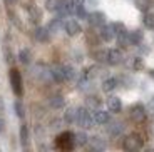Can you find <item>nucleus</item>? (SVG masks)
Masks as SVG:
<instances>
[{
    "mask_svg": "<svg viewBox=\"0 0 154 152\" xmlns=\"http://www.w3.org/2000/svg\"><path fill=\"white\" fill-rule=\"evenodd\" d=\"M143 145V141L139 139L137 135H129L126 137V141H124V149L126 150H136Z\"/></svg>",
    "mask_w": 154,
    "mask_h": 152,
    "instance_id": "f03ea898",
    "label": "nucleus"
},
{
    "mask_svg": "<svg viewBox=\"0 0 154 152\" xmlns=\"http://www.w3.org/2000/svg\"><path fill=\"white\" fill-rule=\"evenodd\" d=\"M149 109H151V110H152V112H154V97H152V99L149 100Z\"/></svg>",
    "mask_w": 154,
    "mask_h": 152,
    "instance_id": "2eb2a0df",
    "label": "nucleus"
},
{
    "mask_svg": "<svg viewBox=\"0 0 154 152\" xmlns=\"http://www.w3.org/2000/svg\"><path fill=\"white\" fill-rule=\"evenodd\" d=\"M102 35H104V38H106V40H111V38H112V34H111V30H107V29L104 30V34H102Z\"/></svg>",
    "mask_w": 154,
    "mask_h": 152,
    "instance_id": "ddd939ff",
    "label": "nucleus"
},
{
    "mask_svg": "<svg viewBox=\"0 0 154 152\" xmlns=\"http://www.w3.org/2000/svg\"><path fill=\"white\" fill-rule=\"evenodd\" d=\"M109 60H111L112 64H117V62L121 60V52H117V50H111V52H109Z\"/></svg>",
    "mask_w": 154,
    "mask_h": 152,
    "instance_id": "0eeeda50",
    "label": "nucleus"
},
{
    "mask_svg": "<svg viewBox=\"0 0 154 152\" xmlns=\"http://www.w3.org/2000/svg\"><path fill=\"white\" fill-rule=\"evenodd\" d=\"M12 84H14V90H15V94L17 95H20L22 94V82H20V77H19V70H12Z\"/></svg>",
    "mask_w": 154,
    "mask_h": 152,
    "instance_id": "7ed1b4c3",
    "label": "nucleus"
},
{
    "mask_svg": "<svg viewBox=\"0 0 154 152\" xmlns=\"http://www.w3.org/2000/svg\"><path fill=\"white\" fill-rule=\"evenodd\" d=\"M121 100L117 99V97H111V99H109V109L112 110V112H119L121 110Z\"/></svg>",
    "mask_w": 154,
    "mask_h": 152,
    "instance_id": "39448f33",
    "label": "nucleus"
},
{
    "mask_svg": "<svg viewBox=\"0 0 154 152\" xmlns=\"http://www.w3.org/2000/svg\"><path fill=\"white\" fill-rule=\"evenodd\" d=\"M96 120L99 122V124H106V122L109 120V114L107 112H102V110H99L96 114Z\"/></svg>",
    "mask_w": 154,
    "mask_h": 152,
    "instance_id": "423d86ee",
    "label": "nucleus"
},
{
    "mask_svg": "<svg viewBox=\"0 0 154 152\" xmlns=\"http://www.w3.org/2000/svg\"><path fill=\"white\" fill-rule=\"evenodd\" d=\"M149 5H151V0H137V7L141 10H147Z\"/></svg>",
    "mask_w": 154,
    "mask_h": 152,
    "instance_id": "1a4fd4ad",
    "label": "nucleus"
},
{
    "mask_svg": "<svg viewBox=\"0 0 154 152\" xmlns=\"http://www.w3.org/2000/svg\"><path fill=\"white\" fill-rule=\"evenodd\" d=\"M144 25L149 27V29H154V15H146L144 17Z\"/></svg>",
    "mask_w": 154,
    "mask_h": 152,
    "instance_id": "6e6552de",
    "label": "nucleus"
},
{
    "mask_svg": "<svg viewBox=\"0 0 154 152\" xmlns=\"http://www.w3.org/2000/svg\"><path fill=\"white\" fill-rule=\"evenodd\" d=\"M67 29H69V34H72V35L77 34V32L81 30V29H79V25H77L75 22H70L69 25H67Z\"/></svg>",
    "mask_w": 154,
    "mask_h": 152,
    "instance_id": "9d476101",
    "label": "nucleus"
},
{
    "mask_svg": "<svg viewBox=\"0 0 154 152\" xmlns=\"http://www.w3.org/2000/svg\"><path fill=\"white\" fill-rule=\"evenodd\" d=\"M149 74H151V75H152V79H154V68H152V70H151Z\"/></svg>",
    "mask_w": 154,
    "mask_h": 152,
    "instance_id": "dca6fc26",
    "label": "nucleus"
},
{
    "mask_svg": "<svg viewBox=\"0 0 154 152\" xmlns=\"http://www.w3.org/2000/svg\"><path fill=\"white\" fill-rule=\"evenodd\" d=\"M134 67H136V68H143V67H144V62H143V59H136V62H134Z\"/></svg>",
    "mask_w": 154,
    "mask_h": 152,
    "instance_id": "f8f14e48",
    "label": "nucleus"
},
{
    "mask_svg": "<svg viewBox=\"0 0 154 152\" xmlns=\"http://www.w3.org/2000/svg\"><path fill=\"white\" fill-rule=\"evenodd\" d=\"M131 115H132V119H134V120H143V119H144V109H143L141 105L132 107Z\"/></svg>",
    "mask_w": 154,
    "mask_h": 152,
    "instance_id": "20e7f679",
    "label": "nucleus"
},
{
    "mask_svg": "<svg viewBox=\"0 0 154 152\" xmlns=\"http://www.w3.org/2000/svg\"><path fill=\"white\" fill-rule=\"evenodd\" d=\"M70 132H62L57 135L55 139V147L60 149V150H72L74 149V139Z\"/></svg>",
    "mask_w": 154,
    "mask_h": 152,
    "instance_id": "f257e3e1",
    "label": "nucleus"
},
{
    "mask_svg": "<svg viewBox=\"0 0 154 152\" xmlns=\"http://www.w3.org/2000/svg\"><path fill=\"white\" fill-rule=\"evenodd\" d=\"M141 38H143V34H141V32H136V34H132V40H141Z\"/></svg>",
    "mask_w": 154,
    "mask_h": 152,
    "instance_id": "4468645a",
    "label": "nucleus"
},
{
    "mask_svg": "<svg viewBox=\"0 0 154 152\" xmlns=\"http://www.w3.org/2000/svg\"><path fill=\"white\" fill-rule=\"evenodd\" d=\"M116 87V80L114 79H109L104 82V90H112V89Z\"/></svg>",
    "mask_w": 154,
    "mask_h": 152,
    "instance_id": "9b49d317",
    "label": "nucleus"
}]
</instances>
